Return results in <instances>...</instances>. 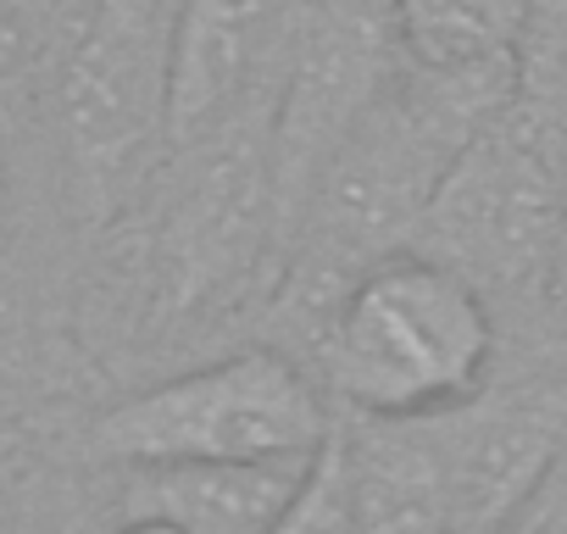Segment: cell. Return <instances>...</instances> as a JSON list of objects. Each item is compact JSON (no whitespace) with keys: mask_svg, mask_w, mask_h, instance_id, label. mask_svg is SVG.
Returning a JSON list of instances; mask_svg holds the SVG:
<instances>
[{"mask_svg":"<svg viewBox=\"0 0 567 534\" xmlns=\"http://www.w3.org/2000/svg\"><path fill=\"white\" fill-rule=\"evenodd\" d=\"M267 534H357L346 462H340V440L334 434H329V445L318 451V462L307 468L301 490L290 495V506L278 512V523Z\"/></svg>","mask_w":567,"mask_h":534,"instance_id":"obj_11","label":"cell"},{"mask_svg":"<svg viewBox=\"0 0 567 534\" xmlns=\"http://www.w3.org/2000/svg\"><path fill=\"white\" fill-rule=\"evenodd\" d=\"M34 362V318H29V290L18 279V261L0 239V379H18Z\"/></svg>","mask_w":567,"mask_h":534,"instance_id":"obj_12","label":"cell"},{"mask_svg":"<svg viewBox=\"0 0 567 534\" xmlns=\"http://www.w3.org/2000/svg\"><path fill=\"white\" fill-rule=\"evenodd\" d=\"M329 434L323 384L296 357L250 346L117 401L95 418L90 445L117 468H307Z\"/></svg>","mask_w":567,"mask_h":534,"instance_id":"obj_5","label":"cell"},{"mask_svg":"<svg viewBox=\"0 0 567 534\" xmlns=\"http://www.w3.org/2000/svg\"><path fill=\"white\" fill-rule=\"evenodd\" d=\"M545 318L567 340V217H561V239H556V256H550V279H545Z\"/></svg>","mask_w":567,"mask_h":534,"instance_id":"obj_14","label":"cell"},{"mask_svg":"<svg viewBox=\"0 0 567 534\" xmlns=\"http://www.w3.org/2000/svg\"><path fill=\"white\" fill-rule=\"evenodd\" d=\"M307 468H128L123 512L167 517L184 534H267Z\"/></svg>","mask_w":567,"mask_h":534,"instance_id":"obj_10","label":"cell"},{"mask_svg":"<svg viewBox=\"0 0 567 534\" xmlns=\"http://www.w3.org/2000/svg\"><path fill=\"white\" fill-rule=\"evenodd\" d=\"M112 534H184V528H173L167 517H145V512H123Z\"/></svg>","mask_w":567,"mask_h":534,"instance_id":"obj_15","label":"cell"},{"mask_svg":"<svg viewBox=\"0 0 567 534\" xmlns=\"http://www.w3.org/2000/svg\"><path fill=\"white\" fill-rule=\"evenodd\" d=\"M567 217V173L517 117L484 123L445 167L412 250L451 267L489 312H545V279Z\"/></svg>","mask_w":567,"mask_h":534,"instance_id":"obj_6","label":"cell"},{"mask_svg":"<svg viewBox=\"0 0 567 534\" xmlns=\"http://www.w3.org/2000/svg\"><path fill=\"white\" fill-rule=\"evenodd\" d=\"M357 534H451L445 479L423 423L334 418Z\"/></svg>","mask_w":567,"mask_h":534,"instance_id":"obj_8","label":"cell"},{"mask_svg":"<svg viewBox=\"0 0 567 534\" xmlns=\"http://www.w3.org/2000/svg\"><path fill=\"white\" fill-rule=\"evenodd\" d=\"M178 0H79L56 51L51 123L68 184L95 228H106L167 162Z\"/></svg>","mask_w":567,"mask_h":534,"instance_id":"obj_4","label":"cell"},{"mask_svg":"<svg viewBox=\"0 0 567 534\" xmlns=\"http://www.w3.org/2000/svg\"><path fill=\"white\" fill-rule=\"evenodd\" d=\"M495 534H567V462H561Z\"/></svg>","mask_w":567,"mask_h":534,"instance_id":"obj_13","label":"cell"},{"mask_svg":"<svg viewBox=\"0 0 567 534\" xmlns=\"http://www.w3.org/2000/svg\"><path fill=\"white\" fill-rule=\"evenodd\" d=\"M517 101V79H417L390 68L384 90L318 167L290 234L272 296L318 335L334 301L395 250H412L417 223L456 151Z\"/></svg>","mask_w":567,"mask_h":534,"instance_id":"obj_1","label":"cell"},{"mask_svg":"<svg viewBox=\"0 0 567 534\" xmlns=\"http://www.w3.org/2000/svg\"><path fill=\"white\" fill-rule=\"evenodd\" d=\"M272 101L261 95L217 129L167 151L140 201H151V307L167 324L234 307L250 285H272L278 189H272Z\"/></svg>","mask_w":567,"mask_h":534,"instance_id":"obj_3","label":"cell"},{"mask_svg":"<svg viewBox=\"0 0 567 534\" xmlns=\"http://www.w3.org/2000/svg\"><path fill=\"white\" fill-rule=\"evenodd\" d=\"M534 0H390V51L417 79H517Z\"/></svg>","mask_w":567,"mask_h":534,"instance_id":"obj_9","label":"cell"},{"mask_svg":"<svg viewBox=\"0 0 567 534\" xmlns=\"http://www.w3.org/2000/svg\"><path fill=\"white\" fill-rule=\"evenodd\" d=\"M323 396L346 418L429 423L473 401L501 351L495 312L451 267L395 250L334 301L312 335Z\"/></svg>","mask_w":567,"mask_h":534,"instance_id":"obj_2","label":"cell"},{"mask_svg":"<svg viewBox=\"0 0 567 534\" xmlns=\"http://www.w3.org/2000/svg\"><path fill=\"white\" fill-rule=\"evenodd\" d=\"M423 429L445 479L451 534H495L567 462V357L517 379L489 373L473 401Z\"/></svg>","mask_w":567,"mask_h":534,"instance_id":"obj_7","label":"cell"}]
</instances>
